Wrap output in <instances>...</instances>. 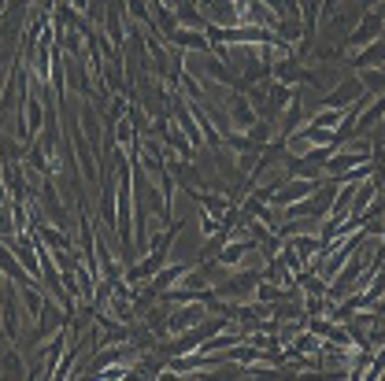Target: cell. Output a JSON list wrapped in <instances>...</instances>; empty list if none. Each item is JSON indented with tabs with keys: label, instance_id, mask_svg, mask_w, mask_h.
<instances>
[{
	"label": "cell",
	"instance_id": "277c9868",
	"mask_svg": "<svg viewBox=\"0 0 385 381\" xmlns=\"http://www.w3.org/2000/svg\"><path fill=\"white\" fill-rule=\"evenodd\" d=\"M167 41H170V45H178V48H186V52H211L208 34H204V30H197V26H178Z\"/></svg>",
	"mask_w": 385,
	"mask_h": 381
},
{
	"label": "cell",
	"instance_id": "6da1fadb",
	"mask_svg": "<svg viewBox=\"0 0 385 381\" xmlns=\"http://www.w3.org/2000/svg\"><path fill=\"white\" fill-rule=\"evenodd\" d=\"M382 30H385V19H382L378 12H363L359 23H356V34H352L345 45H341V56H345V52H359L363 45H367V41H378Z\"/></svg>",
	"mask_w": 385,
	"mask_h": 381
},
{
	"label": "cell",
	"instance_id": "7a4b0ae2",
	"mask_svg": "<svg viewBox=\"0 0 385 381\" xmlns=\"http://www.w3.org/2000/svg\"><path fill=\"white\" fill-rule=\"evenodd\" d=\"M200 15L208 19L211 26H233L241 23V12L233 8V0H197Z\"/></svg>",
	"mask_w": 385,
	"mask_h": 381
},
{
	"label": "cell",
	"instance_id": "5b68a950",
	"mask_svg": "<svg viewBox=\"0 0 385 381\" xmlns=\"http://www.w3.org/2000/svg\"><path fill=\"white\" fill-rule=\"evenodd\" d=\"M0 374H8V378L15 374V378H19V374H23V359H19L15 352H8L4 359H0Z\"/></svg>",
	"mask_w": 385,
	"mask_h": 381
},
{
	"label": "cell",
	"instance_id": "3957f363",
	"mask_svg": "<svg viewBox=\"0 0 385 381\" xmlns=\"http://www.w3.org/2000/svg\"><path fill=\"white\" fill-rule=\"evenodd\" d=\"M363 93H367V89H363V82H359V78H348V82H341L334 93H326L315 107H337V112H345V107H348V104H356Z\"/></svg>",
	"mask_w": 385,
	"mask_h": 381
}]
</instances>
